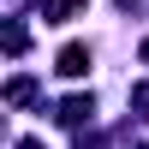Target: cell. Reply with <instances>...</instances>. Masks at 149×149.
I'll list each match as a JSON object with an SVG mask.
<instances>
[{"mask_svg": "<svg viewBox=\"0 0 149 149\" xmlns=\"http://www.w3.org/2000/svg\"><path fill=\"white\" fill-rule=\"evenodd\" d=\"M60 72H66V78H84V72H90V48L66 42V48H60Z\"/></svg>", "mask_w": 149, "mask_h": 149, "instance_id": "cell-1", "label": "cell"}, {"mask_svg": "<svg viewBox=\"0 0 149 149\" xmlns=\"http://www.w3.org/2000/svg\"><path fill=\"white\" fill-rule=\"evenodd\" d=\"M0 48H6V54H24V48H30V30L12 24V18H0Z\"/></svg>", "mask_w": 149, "mask_h": 149, "instance_id": "cell-2", "label": "cell"}, {"mask_svg": "<svg viewBox=\"0 0 149 149\" xmlns=\"http://www.w3.org/2000/svg\"><path fill=\"white\" fill-rule=\"evenodd\" d=\"M6 102H12V107H30V102H42L36 78H12V84H6Z\"/></svg>", "mask_w": 149, "mask_h": 149, "instance_id": "cell-3", "label": "cell"}, {"mask_svg": "<svg viewBox=\"0 0 149 149\" xmlns=\"http://www.w3.org/2000/svg\"><path fill=\"white\" fill-rule=\"evenodd\" d=\"M90 119V95H72V102H60V125H84Z\"/></svg>", "mask_w": 149, "mask_h": 149, "instance_id": "cell-4", "label": "cell"}, {"mask_svg": "<svg viewBox=\"0 0 149 149\" xmlns=\"http://www.w3.org/2000/svg\"><path fill=\"white\" fill-rule=\"evenodd\" d=\"M42 12H48L54 24H66V18H78V12H84V0H42Z\"/></svg>", "mask_w": 149, "mask_h": 149, "instance_id": "cell-5", "label": "cell"}, {"mask_svg": "<svg viewBox=\"0 0 149 149\" xmlns=\"http://www.w3.org/2000/svg\"><path fill=\"white\" fill-rule=\"evenodd\" d=\"M131 107H137V113L149 119V84H137V90H131Z\"/></svg>", "mask_w": 149, "mask_h": 149, "instance_id": "cell-6", "label": "cell"}, {"mask_svg": "<svg viewBox=\"0 0 149 149\" xmlns=\"http://www.w3.org/2000/svg\"><path fill=\"white\" fill-rule=\"evenodd\" d=\"M18 149H48V143H42V137H24V143H18Z\"/></svg>", "mask_w": 149, "mask_h": 149, "instance_id": "cell-7", "label": "cell"}, {"mask_svg": "<svg viewBox=\"0 0 149 149\" xmlns=\"http://www.w3.org/2000/svg\"><path fill=\"white\" fill-rule=\"evenodd\" d=\"M0 137H6V119H0Z\"/></svg>", "mask_w": 149, "mask_h": 149, "instance_id": "cell-8", "label": "cell"}, {"mask_svg": "<svg viewBox=\"0 0 149 149\" xmlns=\"http://www.w3.org/2000/svg\"><path fill=\"white\" fill-rule=\"evenodd\" d=\"M143 60H149V42H143Z\"/></svg>", "mask_w": 149, "mask_h": 149, "instance_id": "cell-9", "label": "cell"}]
</instances>
